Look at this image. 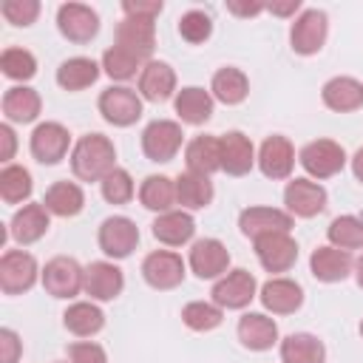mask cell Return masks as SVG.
<instances>
[{
  "label": "cell",
  "mask_w": 363,
  "mask_h": 363,
  "mask_svg": "<svg viewBox=\"0 0 363 363\" xmlns=\"http://www.w3.org/2000/svg\"><path fill=\"white\" fill-rule=\"evenodd\" d=\"M116 147L102 133H85L71 150V170L82 182H102L116 164Z\"/></svg>",
  "instance_id": "obj_1"
},
{
  "label": "cell",
  "mask_w": 363,
  "mask_h": 363,
  "mask_svg": "<svg viewBox=\"0 0 363 363\" xmlns=\"http://www.w3.org/2000/svg\"><path fill=\"white\" fill-rule=\"evenodd\" d=\"M298 162L303 164V170L312 179H329L343 170L346 150L332 139H315V142L303 145V150L298 153Z\"/></svg>",
  "instance_id": "obj_2"
},
{
  "label": "cell",
  "mask_w": 363,
  "mask_h": 363,
  "mask_svg": "<svg viewBox=\"0 0 363 363\" xmlns=\"http://www.w3.org/2000/svg\"><path fill=\"white\" fill-rule=\"evenodd\" d=\"M326 31H329V23H326V14L320 9H306L295 17L292 28H289V43H292V51L301 54V57H309V54H318L326 43Z\"/></svg>",
  "instance_id": "obj_3"
},
{
  "label": "cell",
  "mask_w": 363,
  "mask_h": 363,
  "mask_svg": "<svg viewBox=\"0 0 363 363\" xmlns=\"http://www.w3.org/2000/svg\"><path fill=\"white\" fill-rule=\"evenodd\" d=\"M99 113L116 128H128L142 116V96L128 85H111L99 96Z\"/></svg>",
  "instance_id": "obj_4"
},
{
  "label": "cell",
  "mask_w": 363,
  "mask_h": 363,
  "mask_svg": "<svg viewBox=\"0 0 363 363\" xmlns=\"http://www.w3.org/2000/svg\"><path fill=\"white\" fill-rule=\"evenodd\" d=\"M182 125L173 119H153L142 130V150L150 162H170L182 147Z\"/></svg>",
  "instance_id": "obj_5"
},
{
  "label": "cell",
  "mask_w": 363,
  "mask_h": 363,
  "mask_svg": "<svg viewBox=\"0 0 363 363\" xmlns=\"http://www.w3.org/2000/svg\"><path fill=\"white\" fill-rule=\"evenodd\" d=\"M37 261L26 250H6L0 258V289L6 295H20L37 281Z\"/></svg>",
  "instance_id": "obj_6"
},
{
  "label": "cell",
  "mask_w": 363,
  "mask_h": 363,
  "mask_svg": "<svg viewBox=\"0 0 363 363\" xmlns=\"http://www.w3.org/2000/svg\"><path fill=\"white\" fill-rule=\"evenodd\" d=\"M142 278L153 289H173L184 281V261L173 250H153L142 261Z\"/></svg>",
  "instance_id": "obj_7"
},
{
  "label": "cell",
  "mask_w": 363,
  "mask_h": 363,
  "mask_svg": "<svg viewBox=\"0 0 363 363\" xmlns=\"http://www.w3.org/2000/svg\"><path fill=\"white\" fill-rule=\"evenodd\" d=\"M82 281H85V269L68 255L51 258L43 269V286L54 298H74L82 289Z\"/></svg>",
  "instance_id": "obj_8"
},
{
  "label": "cell",
  "mask_w": 363,
  "mask_h": 363,
  "mask_svg": "<svg viewBox=\"0 0 363 363\" xmlns=\"http://www.w3.org/2000/svg\"><path fill=\"white\" fill-rule=\"evenodd\" d=\"M57 28L71 43H88L99 31V17L85 3H62L57 9Z\"/></svg>",
  "instance_id": "obj_9"
},
{
  "label": "cell",
  "mask_w": 363,
  "mask_h": 363,
  "mask_svg": "<svg viewBox=\"0 0 363 363\" xmlns=\"http://www.w3.org/2000/svg\"><path fill=\"white\" fill-rule=\"evenodd\" d=\"M156 17H142V14H125L122 23L116 26V45L128 48L130 54L147 60L156 45Z\"/></svg>",
  "instance_id": "obj_10"
},
{
  "label": "cell",
  "mask_w": 363,
  "mask_h": 363,
  "mask_svg": "<svg viewBox=\"0 0 363 363\" xmlns=\"http://www.w3.org/2000/svg\"><path fill=\"white\" fill-rule=\"evenodd\" d=\"M139 244V227L128 216H111L99 227V250L108 258H128Z\"/></svg>",
  "instance_id": "obj_11"
},
{
  "label": "cell",
  "mask_w": 363,
  "mask_h": 363,
  "mask_svg": "<svg viewBox=\"0 0 363 363\" xmlns=\"http://www.w3.org/2000/svg\"><path fill=\"white\" fill-rule=\"evenodd\" d=\"M255 278L247 269H230L213 286V303L221 309H244L255 298Z\"/></svg>",
  "instance_id": "obj_12"
},
{
  "label": "cell",
  "mask_w": 363,
  "mask_h": 363,
  "mask_svg": "<svg viewBox=\"0 0 363 363\" xmlns=\"http://www.w3.org/2000/svg\"><path fill=\"white\" fill-rule=\"evenodd\" d=\"M71 145V133L60 122H40L31 133V156L43 164H57L65 159Z\"/></svg>",
  "instance_id": "obj_13"
},
{
  "label": "cell",
  "mask_w": 363,
  "mask_h": 363,
  "mask_svg": "<svg viewBox=\"0 0 363 363\" xmlns=\"http://www.w3.org/2000/svg\"><path fill=\"white\" fill-rule=\"evenodd\" d=\"M255 255L267 272H286L298 261V244L289 233H269L255 238Z\"/></svg>",
  "instance_id": "obj_14"
},
{
  "label": "cell",
  "mask_w": 363,
  "mask_h": 363,
  "mask_svg": "<svg viewBox=\"0 0 363 363\" xmlns=\"http://www.w3.org/2000/svg\"><path fill=\"white\" fill-rule=\"evenodd\" d=\"M187 264H190V269H193L201 281H213V278L227 275L230 252H227V247H224L218 238H201V241H196V244L190 247Z\"/></svg>",
  "instance_id": "obj_15"
},
{
  "label": "cell",
  "mask_w": 363,
  "mask_h": 363,
  "mask_svg": "<svg viewBox=\"0 0 363 363\" xmlns=\"http://www.w3.org/2000/svg\"><path fill=\"white\" fill-rule=\"evenodd\" d=\"M284 204L289 216L298 218H312L318 213H323L326 207V190L312 182V179H292L284 190Z\"/></svg>",
  "instance_id": "obj_16"
},
{
  "label": "cell",
  "mask_w": 363,
  "mask_h": 363,
  "mask_svg": "<svg viewBox=\"0 0 363 363\" xmlns=\"http://www.w3.org/2000/svg\"><path fill=\"white\" fill-rule=\"evenodd\" d=\"M238 227L247 238H261L269 233H289L292 230V216L278 207H247L238 216Z\"/></svg>",
  "instance_id": "obj_17"
},
{
  "label": "cell",
  "mask_w": 363,
  "mask_h": 363,
  "mask_svg": "<svg viewBox=\"0 0 363 363\" xmlns=\"http://www.w3.org/2000/svg\"><path fill=\"white\" fill-rule=\"evenodd\" d=\"M125 286V275L116 264L111 261H94L85 267V281L82 289L91 295V301H113Z\"/></svg>",
  "instance_id": "obj_18"
},
{
  "label": "cell",
  "mask_w": 363,
  "mask_h": 363,
  "mask_svg": "<svg viewBox=\"0 0 363 363\" xmlns=\"http://www.w3.org/2000/svg\"><path fill=\"white\" fill-rule=\"evenodd\" d=\"M258 167L267 179H286L295 167V150L286 136H267L258 150Z\"/></svg>",
  "instance_id": "obj_19"
},
{
  "label": "cell",
  "mask_w": 363,
  "mask_h": 363,
  "mask_svg": "<svg viewBox=\"0 0 363 363\" xmlns=\"http://www.w3.org/2000/svg\"><path fill=\"white\" fill-rule=\"evenodd\" d=\"M255 147L250 142V136H244L241 130H227L221 136V170L230 176H244L252 170L255 164Z\"/></svg>",
  "instance_id": "obj_20"
},
{
  "label": "cell",
  "mask_w": 363,
  "mask_h": 363,
  "mask_svg": "<svg viewBox=\"0 0 363 363\" xmlns=\"http://www.w3.org/2000/svg\"><path fill=\"white\" fill-rule=\"evenodd\" d=\"M258 298H261L264 309H269L272 315H292L303 303V289L292 278H269L261 286Z\"/></svg>",
  "instance_id": "obj_21"
},
{
  "label": "cell",
  "mask_w": 363,
  "mask_h": 363,
  "mask_svg": "<svg viewBox=\"0 0 363 363\" xmlns=\"http://www.w3.org/2000/svg\"><path fill=\"white\" fill-rule=\"evenodd\" d=\"M238 340L250 352H267L278 343V323L264 312H247L238 320Z\"/></svg>",
  "instance_id": "obj_22"
},
{
  "label": "cell",
  "mask_w": 363,
  "mask_h": 363,
  "mask_svg": "<svg viewBox=\"0 0 363 363\" xmlns=\"http://www.w3.org/2000/svg\"><path fill=\"white\" fill-rule=\"evenodd\" d=\"M176 91V74L167 62L162 60H147L142 74H139V94L147 102H164Z\"/></svg>",
  "instance_id": "obj_23"
},
{
  "label": "cell",
  "mask_w": 363,
  "mask_h": 363,
  "mask_svg": "<svg viewBox=\"0 0 363 363\" xmlns=\"http://www.w3.org/2000/svg\"><path fill=\"white\" fill-rule=\"evenodd\" d=\"M184 162L190 173H201V176L221 170V139L210 133L193 136L184 147Z\"/></svg>",
  "instance_id": "obj_24"
},
{
  "label": "cell",
  "mask_w": 363,
  "mask_h": 363,
  "mask_svg": "<svg viewBox=\"0 0 363 363\" xmlns=\"http://www.w3.org/2000/svg\"><path fill=\"white\" fill-rule=\"evenodd\" d=\"M48 210L45 204H23L9 224V233L17 244H34L48 233Z\"/></svg>",
  "instance_id": "obj_25"
},
{
  "label": "cell",
  "mask_w": 363,
  "mask_h": 363,
  "mask_svg": "<svg viewBox=\"0 0 363 363\" xmlns=\"http://www.w3.org/2000/svg\"><path fill=\"white\" fill-rule=\"evenodd\" d=\"M320 99L329 111H337V113L357 111V108H363V82L354 77H332L323 85Z\"/></svg>",
  "instance_id": "obj_26"
},
{
  "label": "cell",
  "mask_w": 363,
  "mask_h": 363,
  "mask_svg": "<svg viewBox=\"0 0 363 363\" xmlns=\"http://www.w3.org/2000/svg\"><path fill=\"white\" fill-rule=\"evenodd\" d=\"M309 269L318 281L323 284H335V281H343L349 272H352V255L346 250H337L332 244L326 247H318L309 258Z\"/></svg>",
  "instance_id": "obj_27"
},
{
  "label": "cell",
  "mask_w": 363,
  "mask_h": 363,
  "mask_svg": "<svg viewBox=\"0 0 363 363\" xmlns=\"http://www.w3.org/2000/svg\"><path fill=\"white\" fill-rule=\"evenodd\" d=\"M196 233V221L190 213L184 210H167V213H159V218L153 221V235L156 241L167 244V247H182L193 238Z\"/></svg>",
  "instance_id": "obj_28"
},
{
  "label": "cell",
  "mask_w": 363,
  "mask_h": 363,
  "mask_svg": "<svg viewBox=\"0 0 363 363\" xmlns=\"http://www.w3.org/2000/svg\"><path fill=\"white\" fill-rule=\"evenodd\" d=\"M176 113L182 122L187 125H204L213 116V94L199 88V85H187L176 94Z\"/></svg>",
  "instance_id": "obj_29"
},
{
  "label": "cell",
  "mask_w": 363,
  "mask_h": 363,
  "mask_svg": "<svg viewBox=\"0 0 363 363\" xmlns=\"http://www.w3.org/2000/svg\"><path fill=\"white\" fill-rule=\"evenodd\" d=\"M40 108H43V99L28 85H14L3 94V113H6L9 122H20V125L34 122Z\"/></svg>",
  "instance_id": "obj_30"
},
{
  "label": "cell",
  "mask_w": 363,
  "mask_h": 363,
  "mask_svg": "<svg viewBox=\"0 0 363 363\" xmlns=\"http://www.w3.org/2000/svg\"><path fill=\"white\" fill-rule=\"evenodd\" d=\"M210 94H213L218 102H224V105H238V102H244L247 94H250V79H247V74H244L241 68H233V65L218 68V71L213 74Z\"/></svg>",
  "instance_id": "obj_31"
},
{
  "label": "cell",
  "mask_w": 363,
  "mask_h": 363,
  "mask_svg": "<svg viewBox=\"0 0 363 363\" xmlns=\"http://www.w3.org/2000/svg\"><path fill=\"white\" fill-rule=\"evenodd\" d=\"M213 201V182L201 173H179L176 179V204L184 210H201Z\"/></svg>",
  "instance_id": "obj_32"
},
{
  "label": "cell",
  "mask_w": 363,
  "mask_h": 363,
  "mask_svg": "<svg viewBox=\"0 0 363 363\" xmlns=\"http://www.w3.org/2000/svg\"><path fill=\"white\" fill-rule=\"evenodd\" d=\"M43 204H45L48 213H54V216H60V218H71V216H77V213L82 210L85 193H82V187L74 184V182H54V184L45 190Z\"/></svg>",
  "instance_id": "obj_33"
},
{
  "label": "cell",
  "mask_w": 363,
  "mask_h": 363,
  "mask_svg": "<svg viewBox=\"0 0 363 363\" xmlns=\"http://www.w3.org/2000/svg\"><path fill=\"white\" fill-rule=\"evenodd\" d=\"M281 360L284 363H323L326 349L309 332H295L281 340Z\"/></svg>",
  "instance_id": "obj_34"
},
{
  "label": "cell",
  "mask_w": 363,
  "mask_h": 363,
  "mask_svg": "<svg viewBox=\"0 0 363 363\" xmlns=\"http://www.w3.org/2000/svg\"><path fill=\"white\" fill-rule=\"evenodd\" d=\"M62 323H65V329H68L71 335H77V337H91V335H96V332L105 326V315H102V309H99L96 303H91V301H77V303H71V306L65 309Z\"/></svg>",
  "instance_id": "obj_35"
},
{
  "label": "cell",
  "mask_w": 363,
  "mask_h": 363,
  "mask_svg": "<svg viewBox=\"0 0 363 363\" xmlns=\"http://www.w3.org/2000/svg\"><path fill=\"white\" fill-rule=\"evenodd\" d=\"M96 77H99V65L91 57H68L57 68V82L65 91H82L94 85Z\"/></svg>",
  "instance_id": "obj_36"
},
{
  "label": "cell",
  "mask_w": 363,
  "mask_h": 363,
  "mask_svg": "<svg viewBox=\"0 0 363 363\" xmlns=\"http://www.w3.org/2000/svg\"><path fill=\"white\" fill-rule=\"evenodd\" d=\"M139 201H142V207H147V210H153V213H167V210H173V204H176V179H170V176H147L145 182H142V187H139Z\"/></svg>",
  "instance_id": "obj_37"
},
{
  "label": "cell",
  "mask_w": 363,
  "mask_h": 363,
  "mask_svg": "<svg viewBox=\"0 0 363 363\" xmlns=\"http://www.w3.org/2000/svg\"><path fill=\"white\" fill-rule=\"evenodd\" d=\"M102 68H105V74H108L111 79H130V77H136V71L142 74L145 60L113 43V45L102 54Z\"/></svg>",
  "instance_id": "obj_38"
},
{
  "label": "cell",
  "mask_w": 363,
  "mask_h": 363,
  "mask_svg": "<svg viewBox=\"0 0 363 363\" xmlns=\"http://www.w3.org/2000/svg\"><path fill=\"white\" fill-rule=\"evenodd\" d=\"M31 173L20 164H6L0 170V196L6 204H20L31 196Z\"/></svg>",
  "instance_id": "obj_39"
},
{
  "label": "cell",
  "mask_w": 363,
  "mask_h": 363,
  "mask_svg": "<svg viewBox=\"0 0 363 363\" xmlns=\"http://www.w3.org/2000/svg\"><path fill=\"white\" fill-rule=\"evenodd\" d=\"M326 235H329L332 247H337V250H346V252L357 250V247H363V218H357V216H337L329 224Z\"/></svg>",
  "instance_id": "obj_40"
},
{
  "label": "cell",
  "mask_w": 363,
  "mask_h": 363,
  "mask_svg": "<svg viewBox=\"0 0 363 363\" xmlns=\"http://www.w3.org/2000/svg\"><path fill=\"white\" fill-rule=\"evenodd\" d=\"M221 318H224V309L216 303H207V301H190L182 309V320L193 332H210L221 323Z\"/></svg>",
  "instance_id": "obj_41"
},
{
  "label": "cell",
  "mask_w": 363,
  "mask_h": 363,
  "mask_svg": "<svg viewBox=\"0 0 363 363\" xmlns=\"http://www.w3.org/2000/svg\"><path fill=\"white\" fill-rule=\"evenodd\" d=\"M0 68L9 79H31L37 74V60L26 48H6L0 54Z\"/></svg>",
  "instance_id": "obj_42"
},
{
  "label": "cell",
  "mask_w": 363,
  "mask_h": 363,
  "mask_svg": "<svg viewBox=\"0 0 363 363\" xmlns=\"http://www.w3.org/2000/svg\"><path fill=\"white\" fill-rule=\"evenodd\" d=\"M99 187H102V199H105L108 204H125V201H130L133 193H136L130 173L122 170V167H113V170L99 182Z\"/></svg>",
  "instance_id": "obj_43"
},
{
  "label": "cell",
  "mask_w": 363,
  "mask_h": 363,
  "mask_svg": "<svg viewBox=\"0 0 363 363\" xmlns=\"http://www.w3.org/2000/svg\"><path fill=\"white\" fill-rule=\"evenodd\" d=\"M179 34L187 40V43H204L210 34H213V20H210V14H204V11H199V9H190V11H184L182 17H179Z\"/></svg>",
  "instance_id": "obj_44"
},
{
  "label": "cell",
  "mask_w": 363,
  "mask_h": 363,
  "mask_svg": "<svg viewBox=\"0 0 363 363\" xmlns=\"http://www.w3.org/2000/svg\"><path fill=\"white\" fill-rule=\"evenodd\" d=\"M0 14L11 23V26H31L40 14V3L37 0H6L0 6Z\"/></svg>",
  "instance_id": "obj_45"
},
{
  "label": "cell",
  "mask_w": 363,
  "mask_h": 363,
  "mask_svg": "<svg viewBox=\"0 0 363 363\" xmlns=\"http://www.w3.org/2000/svg\"><path fill=\"white\" fill-rule=\"evenodd\" d=\"M68 360L71 363H108V354L99 343L94 340H79L68 346Z\"/></svg>",
  "instance_id": "obj_46"
},
{
  "label": "cell",
  "mask_w": 363,
  "mask_h": 363,
  "mask_svg": "<svg viewBox=\"0 0 363 363\" xmlns=\"http://www.w3.org/2000/svg\"><path fill=\"white\" fill-rule=\"evenodd\" d=\"M23 343L14 329H0V363H17Z\"/></svg>",
  "instance_id": "obj_47"
},
{
  "label": "cell",
  "mask_w": 363,
  "mask_h": 363,
  "mask_svg": "<svg viewBox=\"0 0 363 363\" xmlns=\"http://www.w3.org/2000/svg\"><path fill=\"white\" fill-rule=\"evenodd\" d=\"M122 11L125 14H142V17H156L162 11V3L153 0V3H133V0H125L122 3Z\"/></svg>",
  "instance_id": "obj_48"
},
{
  "label": "cell",
  "mask_w": 363,
  "mask_h": 363,
  "mask_svg": "<svg viewBox=\"0 0 363 363\" xmlns=\"http://www.w3.org/2000/svg\"><path fill=\"white\" fill-rule=\"evenodd\" d=\"M0 159L3 162H11L14 159V147H17V139H14V130L11 125H0Z\"/></svg>",
  "instance_id": "obj_49"
},
{
  "label": "cell",
  "mask_w": 363,
  "mask_h": 363,
  "mask_svg": "<svg viewBox=\"0 0 363 363\" xmlns=\"http://www.w3.org/2000/svg\"><path fill=\"white\" fill-rule=\"evenodd\" d=\"M267 6H261V3H227V11H233V14H238V17H255V14H261Z\"/></svg>",
  "instance_id": "obj_50"
},
{
  "label": "cell",
  "mask_w": 363,
  "mask_h": 363,
  "mask_svg": "<svg viewBox=\"0 0 363 363\" xmlns=\"http://www.w3.org/2000/svg\"><path fill=\"white\" fill-rule=\"evenodd\" d=\"M272 14H281V17H286V14H295L298 9H301V3L298 0H289V3H272V6H267Z\"/></svg>",
  "instance_id": "obj_51"
},
{
  "label": "cell",
  "mask_w": 363,
  "mask_h": 363,
  "mask_svg": "<svg viewBox=\"0 0 363 363\" xmlns=\"http://www.w3.org/2000/svg\"><path fill=\"white\" fill-rule=\"evenodd\" d=\"M352 173H354V179L363 184V147H357V153L352 156Z\"/></svg>",
  "instance_id": "obj_52"
},
{
  "label": "cell",
  "mask_w": 363,
  "mask_h": 363,
  "mask_svg": "<svg viewBox=\"0 0 363 363\" xmlns=\"http://www.w3.org/2000/svg\"><path fill=\"white\" fill-rule=\"evenodd\" d=\"M354 278H357V284H360V289H363V255H360L357 264H354Z\"/></svg>",
  "instance_id": "obj_53"
},
{
  "label": "cell",
  "mask_w": 363,
  "mask_h": 363,
  "mask_svg": "<svg viewBox=\"0 0 363 363\" xmlns=\"http://www.w3.org/2000/svg\"><path fill=\"white\" fill-rule=\"evenodd\" d=\"M360 335H363V323H360Z\"/></svg>",
  "instance_id": "obj_54"
},
{
  "label": "cell",
  "mask_w": 363,
  "mask_h": 363,
  "mask_svg": "<svg viewBox=\"0 0 363 363\" xmlns=\"http://www.w3.org/2000/svg\"><path fill=\"white\" fill-rule=\"evenodd\" d=\"M57 363H62V360H57Z\"/></svg>",
  "instance_id": "obj_55"
}]
</instances>
